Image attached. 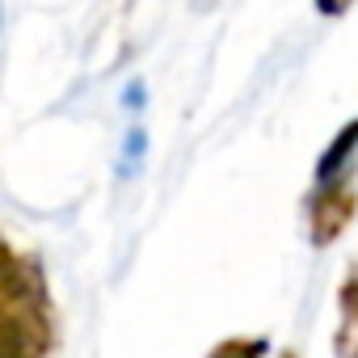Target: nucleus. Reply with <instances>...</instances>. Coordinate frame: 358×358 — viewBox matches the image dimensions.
Here are the masks:
<instances>
[{
    "mask_svg": "<svg viewBox=\"0 0 358 358\" xmlns=\"http://www.w3.org/2000/svg\"><path fill=\"white\" fill-rule=\"evenodd\" d=\"M55 345L59 320L47 270L0 232V358H51Z\"/></svg>",
    "mask_w": 358,
    "mask_h": 358,
    "instance_id": "f257e3e1",
    "label": "nucleus"
},
{
    "mask_svg": "<svg viewBox=\"0 0 358 358\" xmlns=\"http://www.w3.org/2000/svg\"><path fill=\"white\" fill-rule=\"evenodd\" d=\"M303 215H308V241L316 249H329L345 236V228L358 215V160L337 169V173L312 177V190L303 199Z\"/></svg>",
    "mask_w": 358,
    "mask_h": 358,
    "instance_id": "f03ea898",
    "label": "nucleus"
},
{
    "mask_svg": "<svg viewBox=\"0 0 358 358\" xmlns=\"http://www.w3.org/2000/svg\"><path fill=\"white\" fill-rule=\"evenodd\" d=\"M337 358H358V262L345 266V278L337 287V333H333Z\"/></svg>",
    "mask_w": 358,
    "mask_h": 358,
    "instance_id": "7ed1b4c3",
    "label": "nucleus"
},
{
    "mask_svg": "<svg viewBox=\"0 0 358 358\" xmlns=\"http://www.w3.org/2000/svg\"><path fill=\"white\" fill-rule=\"evenodd\" d=\"M270 341L266 337H224L207 350V358H266Z\"/></svg>",
    "mask_w": 358,
    "mask_h": 358,
    "instance_id": "20e7f679",
    "label": "nucleus"
},
{
    "mask_svg": "<svg viewBox=\"0 0 358 358\" xmlns=\"http://www.w3.org/2000/svg\"><path fill=\"white\" fill-rule=\"evenodd\" d=\"M354 9V0H316V13L320 17H345Z\"/></svg>",
    "mask_w": 358,
    "mask_h": 358,
    "instance_id": "39448f33",
    "label": "nucleus"
},
{
    "mask_svg": "<svg viewBox=\"0 0 358 358\" xmlns=\"http://www.w3.org/2000/svg\"><path fill=\"white\" fill-rule=\"evenodd\" d=\"M282 358H295V350H287V354H282Z\"/></svg>",
    "mask_w": 358,
    "mask_h": 358,
    "instance_id": "423d86ee",
    "label": "nucleus"
}]
</instances>
